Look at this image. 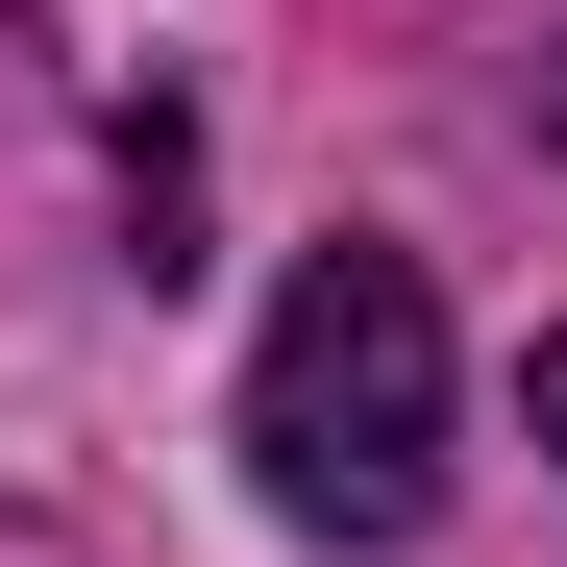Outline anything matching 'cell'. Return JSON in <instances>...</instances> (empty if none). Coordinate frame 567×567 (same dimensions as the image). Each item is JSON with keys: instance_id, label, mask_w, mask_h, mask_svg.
<instances>
[{"instance_id": "obj_2", "label": "cell", "mask_w": 567, "mask_h": 567, "mask_svg": "<svg viewBox=\"0 0 567 567\" xmlns=\"http://www.w3.org/2000/svg\"><path fill=\"white\" fill-rule=\"evenodd\" d=\"M518 395H543V468H567V321H543V370H518Z\"/></svg>"}, {"instance_id": "obj_3", "label": "cell", "mask_w": 567, "mask_h": 567, "mask_svg": "<svg viewBox=\"0 0 567 567\" xmlns=\"http://www.w3.org/2000/svg\"><path fill=\"white\" fill-rule=\"evenodd\" d=\"M25 50H50V25H25V0H0V100H25Z\"/></svg>"}, {"instance_id": "obj_1", "label": "cell", "mask_w": 567, "mask_h": 567, "mask_svg": "<svg viewBox=\"0 0 567 567\" xmlns=\"http://www.w3.org/2000/svg\"><path fill=\"white\" fill-rule=\"evenodd\" d=\"M247 494L297 543H420L444 518V297H420V247H297V297L247 346Z\"/></svg>"}]
</instances>
